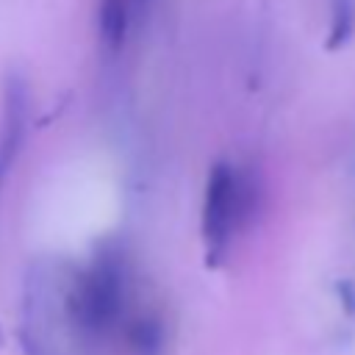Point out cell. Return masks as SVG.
<instances>
[{"instance_id": "cell-3", "label": "cell", "mask_w": 355, "mask_h": 355, "mask_svg": "<svg viewBox=\"0 0 355 355\" xmlns=\"http://www.w3.org/2000/svg\"><path fill=\"white\" fill-rule=\"evenodd\" d=\"M22 130H25V94L17 83L6 89V103H3V128H0V183L6 172L11 169L19 144H22Z\"/></svg>"}, {"instance_id": "cell-7", "label": "cell", "mask_w": 355, "mask_h": 355, "mask_svg": "<svg viewBox=\"0 0 355 355\" xmlns=\"http://www.w3.org/2000/svg\"><path fill=\"white\" fill-rule=\"evenodd\" d=\"M338 297H341V308H344V313L355 316V286H352L349 280L338 283Z\"/></svg>"}, {"instance_id": "cell-2", "label": "cell", "mask_w": 355, "mask_h": 355, "mask_svg": "<svg viewBox=\"0 0 355 355\" xmlns=\"http://www.w3.org/2000/svg\"><path fill=\"white\" fill-rule=\"evenodd\" d=\"M122 300H125L122 272L116 263L103 261L89 272H83L72 286V291L67 294V316L80 330L97 336L116 322L122 311Z\"/></svg>"}, {"instance_id": "cell-4", "label": "cell", "mask_w": 355, "mask_h": 355, "mask_svg": "<svg viewBox=\"0 0 355 355\" xmlns=\"http://www.w3.org/2000/svg\"><path fill=\"white\" fill-rule=\"evenodd\" d=\"M125 344L130 355H164L166 330L158 316H139L125 330Z\"/></svg>"}, {"instance_id": "cell-1", "label": "cell", "mask_w": 355, "mask_h": 355, "mask_svg": "<svg viewBox=\"0 0 355 355\" xmlns=\"http://www.w3.org/2000/svg\"><path fill=\"white\" fill-rule=\"evenodd\" d=\"M252 211H255L252 180L230 164H216L208 172L205 197H202V241H205L208 266H219L233 230L247 225Z\"/></svg>"}, {"instance_id": "cell-5", "label": "cell", "mask_w": 355, "mask_h": 355, "mask_svg": "<svg viewBox=\"0 0 355 355\" xmlns=\"http://www.w3.org/2000/svg\"><path fill=\"white\" fill-rule=\"evenodd\" d=\"M130 25V0H100V33L108 47H119Z\"/></svg>"}, {"instance_id": "cell-6", "label": "cell", "mask_w": 355, "mask_h": 355, "mask_svg": "<svg viewBox=\"0 0 355 355\" xmlns=\"http://www.w3.org/2000/svg\"><path fill=\"white\" fill-rule=\"evenodd\" d=\"M355 28V6L352 0H333L330 8V36H327V47H341L349 33Z\"/></svg>"}]
</instances>
